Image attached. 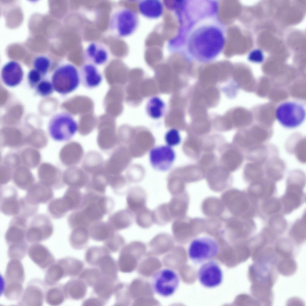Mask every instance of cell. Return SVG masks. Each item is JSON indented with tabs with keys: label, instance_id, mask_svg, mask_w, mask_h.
I'll return each mask as SVG.
<instances>
[{
	"label": "cell",
	"instance_id": "1",
	"mask_svg": "<svg viewBox=\"0 0 306 306\" xmlns=\"http://www.w3.org/2000/svg\"><path fill=\"white\" fill-rule=\"evenodd\" d=\"M224 44V39L221 31L216 27L209 26L196 32L191 38L189 45L194 56L207 60L218 55Z\"/></svg>",
	"mask_w": 306,
	"mask_h": 306
},
{
	"label": "cell",
	"instance_id": "2",
	"mask_svg": "<svg viewBox=\"0 0 306 306\" xmlns=\"http://www.w3.org/2000/svg\"><path fill=\"white\" fill-rule=\"evenodd\" d=\"M113 206V201L110 198L88 190L83 196L79 209L92 224L101 219Z\"/></svg>",
	"mask_w": 306,
	"mask_h": 306
},
{
	"label": "cell",
	"instance_id": "3",
	"mask_svg": "<svg viewBox=\"0 0 306 306\" xmlns=\"http://www.w3.org/2000/svg\"><path fill=\"white\" fill-rule=\"evenodd\" d=\"M51 82L57 93L64 95L69 94L75 91L81 83L79 71L72 64L63 65L54 71Z\"/></svg>",
	"mask_w": 306,
	"mask_h": 306
},
{
	"label": "cell",
	"instance_id": "4",
	"mask_svg": "<svg viewBox=\"0 0 306 306\" xmlns=\"http://www.w3.org/2000/svg\"><path fill=\"white\" fill-rule=\"evenodd\" d=\"M48 129L51 137L58 141L69 140L78 129V125L73 117L65 112L54 115L48 124Z\"/></svg>",
	"mask_w": 306,
	"mask_h": 306
},
{
	"label": "cell",
	"instance_id": "5",
	"mask_svg": "<svg viewBox=\"0 0 306 306\" xmlns=\"http://www.w3.org/2000/svg\"><path fill=\"white\" fill-rule=\"evenodd\" d=\"M138 17L134 11L126 8L114 11L111 15L109 28L111 32L119 37L131 35L135 30L138 24Z\"/></svg>",
	"mask_w": 306,
	"mask_h": 306
},
{
	"label": "cell",
	"instance_id": "6",
	"mask_svg": "<svg viewBox=\"0 0 306 306\" xmlns=\"http://www.w3.org/2000/svg\"><path fill=\"white\" fill-rule=\"evenodd\" d=\"M180 278L174 270L163 268L154 273L152 277L151 285L153 291L165 297L172 295L178 289Z\"/></svg>",
	"mask_w": 306,
	"mask_h": 306
},
{
	"label": "cell",
	"instance_id": "7",
	"mask_svg": "<svg viewBox=\"0 0 306 306\" xmlns=\"http://www.w3.org/2000/svg\"><path fill=\"white\" fill-rule=\"evenodd\" d=\"M305 109L301 104L296 102H286L280 105L276 111V117L284 127L293 128L299 126L304 121Z\"/></svg>",
	"mask_w": 306,
	"mask_h": 306
},
{
	"label": "cell",
	"instance_id": "8",
	"mask_svg": "<svg viewBox=\"0 0 306 306\" xmlns=\"http://www.w3.org/2000/svg\"><path fill=\"white\" fill-rule=\"evenodd\" d=\"M219 249L218 245L214 239L207 236L195 238L191 242L188 254L193 262L201 263L215 257L218 254Z\"/></svg>",
	"mask_w": 306,
	"mask_h": 306
},
{
	"label": "cell",
	"instance_id": "9",
	"mask_svg": "<svg viewBox=\"0 0 306 306\" xmlns=\"http://www.w3.org/2000/svg\"><path fill=\"white\" fill-rule=\"evenodd\" d=\"M53 224L46 215H35L31 219L26 232V238L29 243H34L46 241L52 235L53 232Z\"/></svg>",
	"mask_w": 306,
	"mask_h": 306
},
{
	"label": "cell",
	"instance_id": "10",
	"mask_svg": "<svg viewBox=\"0 0 306 306\" xmlns=\"http://www.w3.org/2000/svg\"><path fill=\"white\" fill-rule=\"evenodd\" d=\"M48 285L41 279L35 278L27 283L18 304L25 306H42Z\"/></svg>",
	"mask_w": 306,
	"mask_h": 306
},
{
	"label": "cell",
	"instance_id": "11",
	"mask_svg": "<svg viewBox=\"0 0 306 306\" xmlns=\"http://www.w3.org/2000/svg\"><path fill=\"white\" fill-rule=\"evenodd\" d=\"M198 277L199 282L203 286L211 288L221 284L223 279V273L218 263L210 260L201 266L198 271Z\"/></svg>",
	"mask_w": 306,
	"mask_h": 306
},
{
	"label": "cell",
	"instance_id": "12",
	"mask_svg": "<svg viewBox=\"0 0 306 306\" xmlns=\"http://www.w3.org/2000/svg\"><path fill=\"white\" fill-rule=\"evenodd\" d=\"M175 153L172 147L167 145L155 147L149 153V160L152 166L162 171L169 169L175 158Z\"/></svg>",
	"mask_w": 306,
	"mask_h": 306
},
{
	"label": "cell",
	"instance_id": "13",
	"mask_svg": "<svg viewBox=\"0 0 306 306\" xmlns=\"http://www.w3.org/2000/svg\"><path fill=\"white\" fill-rule=\"evenodd\" d=\"M27 219L19 215L11 220L5 234V242L8 246L27 241L26 235L28 227Z\"/></svg>",
	"mask_w": 306,
	"mask_h": 306
},
{
	"label": "cell",
	"instance_id": "14",
	"mask_svg": "<svg viewBox=\"0 0 306 306\" xmlns=\"http://www.w3.org/2000/svg\"><path fill=\"white\" fill-rule=\"evenodd\" d=\"M0 209L4 215L10 216L18 215L20 208V198L14 188L7 187L0 191Z\"/></svg>",
	"mask_w": 306,
	"mask_h": 306
},
{
	"label": "cell",
	"instance_id": "15",
	"mask_svg": "<svg viewBox=\"0 0 306 306\" xmlns=\"http://www.w3.org/2000/svg\"><path fill=\"white\" fill-rule=\"evenodd\" d=\"M27 254L31 260L42 269L47 268L55 261V258L49 249L39 243L32 244Z\"/></svg>",
	"mask_w": 306,
	"mask_h": 306
},
{
	"label": "cell",
	"instance_id": "16",
	"mask_svg": "<svg viewBox=\"0 0 306 306\" xmlns=\"http://www.w3.org/2000/svg\"><path fill=\"white\" fill-rule=\"evenodd\" d=\"M1 78L7 86L13 87L19 85L23 80L24 72L21 65L17 62L11 61L6 63L1 71Z\"/></svg>",
	"mask_w": 306,
	"mask_h": 306
},
{
	"label": "cell",
	"instance_id": "17",
	"mask_svg": "<svg viewBox=\"0 0 306 306\" xmlns=\"http://www.w3.org/2000/svg\"><path fill=\"white\" fill-rule=\"evenodd\" d=\"M80 82L85 88L89 89L98 87L103 80V77L96 66L90 63L83 65L79 68Z\"/></svg>",
	"mask_w": 306,
	"mask_h": 306
},
{
	"label": "cell",
	"instance_id": "18",
	"mask_svg": "<svg viewBox=\"0 0 306 306\" xmlns=\"http://www.w3.org/2000/svg\"><path fill=\"white\" fill-rule=\"evenodd\" d=\"M84 55L88 63L96 66L105 64L109 57L107 48L102 44L97 42L89 43L85 48Z\"/></svg>",
	"mask_w": 306,
	"mask_h": 306
},
{
	"label": "cell",
	"instance_id": "19",
	"mask_svg": "<svg viewBox=\"0 0 306 306\" xmlns=\"http://www.w3.org/2000/svg\"><path fill=\"white\" fill-rule=\"evenodd\" d=\"M24 197L30 204L38 206L49 203L53 199L54 194L51 188L37 185L29 189Z\"/></svg>",
	"mask_w": 306,
	"mask_h": 306
},
{
	"label": "cell",
	"instance_id": "20",
	"mask_svg": "<svg viewBox=\"0 0 306 306\" xmlns=\"http://www.w3.org/2000/svg\"><path fill=\"white\" fill-rule=\"evenodd\" d=\"M5 283L23 284L25 278V270L21 260L10 259L7 264L4 276Z\"/></svg>",
	"mask_w": 306,
	"mask_h": 306
},
{
	"label": "cell",
	"instance_id": "21",
	"mask_svg": "<svg viewBox=\"0 0 306 306\" xmlns=\"http://www.w3.org/2000/svg\"><path fill=\"white\" fill-rule=\"evenodd\" d=\"M146 193L143 189L135 187L127 193L126 198L127 209L134 215L138 211L146 206Z\"/></svg>",
	"mask_w": 306,
	"mask_h": 306
},
{
	"label": "cell",
	"instance_id": "22",
	"mask_svg": "<svg viewBox=\"0 0 306 306\" xmlns=\"http://www.w3.org/2000/svg\"><path fill=\"white\" fill-rule=\"evenodd\" d=\"M88 286L85 282L79 277L70 279L64 285L67 298L75 300L83 299L87 294Z\"/></svg>",
	"mask_w": 306,
	"mask_h": 306
},
{
	"label": "cell",
	"instance_id": "23",
	"mask_svg": "<svg viewBox=\"0 0 306 306\" xmlns=\"http://www.w3.org/2000/svg\"><path fill=\"white\" fill-rule=\"evenodd\" d=\"M134 218V214L127 208L120 210L111 215L108 223L115 232L129 227L133 222Z\"/></svg>",
	"mask_w": 306,
	"mask_h": 306
},
{
	"label": "cell",
	"instance_id": "24",
	"mask_svg": "<svg viewBox=\"0 0 306 306\" xmlns=\"http://www.w3.org/2000/svg\"><path fill=\"white\" fill-rule=\"evenodd\" d=\"M117 280H115L103 276L92 288L96 296L106 303L114 294Z\"/></svg>",
	"mask_w": 306,
	"mask_h": 306
},
{
	"label": "cell",
	"instance_id": "25",
	"mask_svg": "<svg viewBox=\"0 0 306 306\" xmlns=\"http://www.w3.org/2000/svg\"><path fill=\"white\" fill-rule=\"evenodd\" d=\"M138 9L143 16L149 19L160 17L163 12V5L158 0H143L140 1Z\"/></svg>",
	"mask_w": 306,
	"mask_h": 306
},
{
	"label": "cell",
	"instance_id": "26",
	"mask_svg": "<svg viewBox=\"0 0 306 306\" xmlns=\"http://www.w3.org/2000/svg\"><path fill=\"white\" fill-rule=\"evenodd\" d=\"M82 164L83 169L92 175L102 171L105 163L101 155L95 151L88 152L84 157Z\"/></svg>",
	"mask_w": 306,
	"mask_h": 306
},
{
	"label": "cell",
	"instance_id": "27",
	"mask_svg": "<svg viewBox=\"0 0 306 306\" xmlns=\"http://www.w3.org/2000/svg\"><path fill=\"white\" fill-rule=\"evenodd\" d=\"M88 228L90 236L97 241H104L115 232L108 222L100 221L93 222Z\"/></svg>",
	"mask_w": 306,
	"mask_h": 306
},
{
	"label": "cell",
	"instance_id": "28",
	"mask_svg": "<svg viewBox=\"0 0 306 306\" xmlns=\"http://www.w3.org/2000/svg\"><path fill=\"white\" fill-rule=\"evenodd\" d=\"M47 209L51 217L56 219L63 218L71 211L67 201L63 196L52 200L49 203Z\"/></svg>",
	"mask_w": 306,
	"mask_h": 306
},
{
	"label": "cell",
	"instance_id": "29",
	"mask_svg": "<svg viewBox=\"0 0 306 306\" xmlns=\"http://www.w3.org/2000/svg\"><path fill=\"white\" fill-rule=\"evenodd\" d=\"M57 260L63 268L65 277H75L79 276L84 270L83 263L75 258L66 257Z\"/></svg>",
	"mask_w": 306,
	"mask_h": 306
},
{
	"label": "cell",
	"instance_id": "30",
	"mask_svg": "<svg viewBox=\"0 0 306 306\" xmlns=\"http://www.w3.org/2000/svg\"><path fill=\"white\" fill-rule=\"evenodd\" d=\"M67 299L64 285L57 283L48 288L45 294V300L49 305L56 306L62 304Z\"/></svg>",
	"mask_w": 306,
	"mask_h": 306
},
{
	"label": "cell",
	"instance_id": "31",
	"mask_svg": "<svg viewBox=\"0 0 306 306\" xmlns=\"http://www.w3.org/2000/svg\"><path fill=\"white\" fill-rule=\"evenodd\" d=\"M69 241L71 246L76 250H81L86 246L90 236L88 228L78 227L72 229Z\"/></svg>",
	"mask_w": 306,
	"mask_h": 306
},
{
	"label": "cell",
	"instance_id": "32",
	"mask_svg": "<svg viewBox=\"0 0 306 306\" xmlns=\"http://www.w3.org/2000/svg\"><path fill=\"white\" fill-rule=\"evenodd\" d=\"M103 276L117 280L118 267L115 259L110 254L104 256L97 267Z\"/></svg>",
	"mask_w": 306,
	"mask_h": 306
},
{
	"label": "cell",
	"instance_id": "33",
	"mask_svg": "<svg viewBox=\"0 0 306 306\" xmlns=\"http://www.w3.org/2000/svg\"><path fill=\"white\" fill-rule=\"evenodd\" d=\"M65 277L63 268L56 260L50 266L46 271L44 281L48 286L56 284L62 278Z\"/></svg>",
	"mask_w": 306,
	"mask_h": 306
},
{
	"label": "cell",
	"instance_id": "34",
	"mask_svg": "<svg viewBox=\"0 0 306 306\" xmlns=\"http://www.w3.org/2000/svg\"><path fill=\"white\" fill-rule=\"evenodd\" d=\"M110 253L104 246H92L89 247L87 250L85 255V259L90 265L97 267L102 258Z\"/></svg>",
	"mask_w": 306,
	"mask_h": 306
},
{
	"label": "cell",
	"instance_id": "35",
	"mask_svg": "<svg viewBox=\"0 0 306 306\" xmlns=\"http://www.w3.org/2000/svg\"><path fill=\"white\" fill-rule=\"evenodd\" d=\"M71 178L67 181L70 187L78 189L86 186L90 180L88 173L83 169L74 166Z\"/></svg>",
	"mask_w": 306,
	"mask_h": 306
},
{
	"label": "cell",
	"instance_id": "36",
	"mask_svg": "<svg viewBox=\"0 0 306 306\" xmlns=\"http://www.w3.org/2000/svg\"><path fill=\"white\" fill-rule=\"evenodd\" d=\"M97 141L99 147L102 150H107L113 148L117 142L115 131L100 130L98 133Z\"/></svg>",
	"mask_w": 306,
	"mask_h": 306
},
{
	"label": "cell",
	"instance_id": "37",
	"mask_svg": "<svg viewBox=\"0 0 306 306\" xmlns=\"http://www.w3.org/2000/svg\"><path fill=\"white\" fill-rule=\"evenodd\" d=\"M152 213L154 223L159 226H164L173 220L169 210L167 203L158 205L152 210Z\"/></svg>",
	"mask_w": 306,
	"mask_h": 306
},
{
	"label": "cell",
	"instance_id": "38",
	"mask_svg": "<svg viewBox=\"0 0 306 306\" xmlns=\"http://www.w3.org/2000/svg\"><path fill=\"white\" fill-rule=\"evenodd\" d=\"M134 215L136 224L142 228L148 229L154 223L152 210L146 206L138 211Z\"/></svg>",
	"mask_w": 306,
	"mask_h": 306
},
{
	"label": "cell",
	"instance_id": "39",
	"mask_svg": "<svg viewBox=\"0 0 306 306\" xmlns=\"http://www.w3.org/2000/svg\"><path fill=\"white\" fill-rule=\"evenodd\" d=\"M23 284L5 283L3 292L4 296L10 301L19 300L24 291Z\"/></svg>",
	"mask_w": 306,
	"mask_h": 306
},
{
	"label": "cell",
	"instance_id": "40",
	"mask_svg": "<svg viewBox=\"0 0 306 306\" xmlns=\"http://www.w3.org/2000/svg\"><path fill=\"white\" fill-rule=\"evenodd\" d=\"M102 275L98 268H86L83 270L79 278L84 281L88 286L92 288L101 279Z\"/></svg>",
	"mask_w": 306,
	"mask_h": 306
},
{
	"label": "cell",
	"instance_id": "41",
	"mask_svg": "<svg viewBox=\"0 0 306 306\" xmlns=\"http://www.w3.org/2000/svg\"><path fill=\"white\" fill-rule=\"evenodd\" d=\"M179 195L172 196L170 201L167 203L169 210L173 219L178 218L183 214L184 210V203Z\"/></svg>",
	"mask_w": 306,
	"mask_h": 306
},
{
	"label": "cell",
	"instance_id": "42",
	"mask_svg": "<svg viewBox=\"0 0 306 306\" xmlns=\"http://www.w3.org/2000/svg\"><path fill=\"white\" fill-rule=\"evenodd\" d=\"M28 247L26 241L9 245L7 250L8 257L10 259L22 260L27 254Z\"/></svg>",
	"mask_w": 306,
	"mask_h": 306
},
{
	"label": "cell",
	"instance_id": "43",
	"mask_svg": "<svg viewBox=\"0 0 306 306\" xmlns=\"http://www.w3.org/2000/svg\"><path fill=\"white\" fill-rule=\"evenodd\" d=\"M164 107V103L162 100L158 97H154L149 102L148 111L151 117L158 119L162 116Z\"/></svg>",
	"mask_w": 306,
	"mask_h": 306
},
{
	"label": "cell",
	"instance_id": "44",
	"mask_svg": "<svg viewBox=\"0 0 306 306\" xmlns=\"http://www.w3.org/2000/svg\"><path fill=\"white\" fill-rule=\"evenodd\" d=\"M20 208L18 215L27 219L36 215L38 209V206L32 205L27 202L25 197L20 198Z\"/></svg>",
	"mask_w": 306,
	"mask_h": 306
},
{
	"label": "cell",
	"instance_id": "45",
	"mask_svg": "<svg viewBox=\"0 0 306 306\" xmlns=\"http://www.w3.org/2000/svg\"><path fill=\"white\" fill-rule=\"evenodd\" d=\"M124 242L122 236L116 233H114L104 241L105 247L111 253L117 252Z\"/></svg>",
	"mask_w": 306,
	"mask_h": 306
},
{
	"label": "cell",
	"instance_id": "46",
	"mask_svg": "<svg viewBox=\"0 0 306 306\" xmlns=\"http://www.w3.org/2000/svg\"><path fill=\"white\" fill-rule=\"evenodd\" d=\"M50 65V60L45 56H38L33 61L34 68L39 72L43 77L47 74Z\"/></svg>",
	"mask_w": 306,
	"mask_h": 306
},
{
	"label": "cell",
	"instance_id": "47",
	"mask_svg": "<svg viewBox=\"0 0 306 306\" xmlns=\"http://www.w3.org/2000/svg\"><path fill=\"white\" fill-rule=\"evenodd\" d=\"M35 88L37 93L42 97L50 95L54 91L51 82L46 79H42Z\"/></svg>",
	"mask_w": 306,
	"mask_h": 306
},
{
	"label": "cell",
	"instance_id": "48",
	"mask_svg": "<svg viewBox=\"0 0 306 306\" xmlns=\"http://www.w3.org/2000/svg\"><path fill=\"white\" fill-rule=\"evenodd\" d=\"M165 140L167 145L172 147L178 145L181 142V138L178 131L172 128L166 133Z\"/></svg>",
	"mask_w": 306,
	"mask_h": 306
},
{
	"label": "cell",
	"instance_id": "49",
	"mask_svg": "<svg viewBox=\"0 0 306 306\" xmlns=\"http://www.w3.org/2000/svg\"><path fill=\"white\" fill-rule=\"evenodd\" d=\"M42 74L34 68L30 70L27 75L28 82L29 85L32 88H35L42 79Z\"/></svg>",
	"mask_w": 306,
	"mask_h": 306
},
{
	"label": "cell",
	"instance_id": "50",
	"mask_svg": "<svg viewBox=\"0 0 306 306\" xmlns=\"http://www.w3.org/2000/svg\"><path fill=\"white\" fill-rule=\"evenodd\" d=\"M106 303L97 297H92L85 299L82 303L83 306H103Z\"/></svg>",
	"mask_w": 306,
	"mask_h": 306
},
{
	"label": "cell",
	"instance_id": "51",
	"mask_svg": "<svg viewBox=\"0 0 306 306\" xmlns=\"http://www.w3.org/2000/svg\"><path fill=\"white\" fill-rule=\"evenodd\" d=\"M250 58L253 61L259 62L261 61L262 57L260 52L258 51H256L253 52L251 54Z\"/></svg>",
	"mask_w": 306,
	"mask_h": 306
}]
</instances>
